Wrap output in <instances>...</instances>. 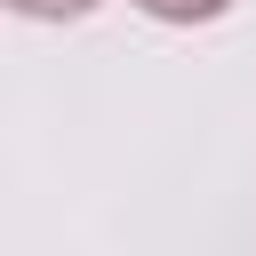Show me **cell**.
Masks as SVG:
<instances>
[{"label": "cell", "instance_id": "6da1fadb", "mask_svg": "<svg viewBox=\"0 0 256 256\" xmlns=\"http://www.w3.org/2000/svg\"><path fill=\"white\" fill-rule=\"evenodd\" d=\"M144 16H160V24H208V16H224V0H136Z\"/></svg>", "mask_w": 256, "mask_h": 256}, {"label": "cell", "instance_id": "7a4b0ae2", "mask_svg": "<svg viewBox=\"0 0 256 256\" xmlns=\"http://www.w3.org/2000/svg\"><path fill=\"white\" fill-rule=\"evenodd\" d=\"M8 8H24V16H88L96 0H8Z\"/></svg>", "mask_w": 256, "mask_h": 256}]
</instances>
